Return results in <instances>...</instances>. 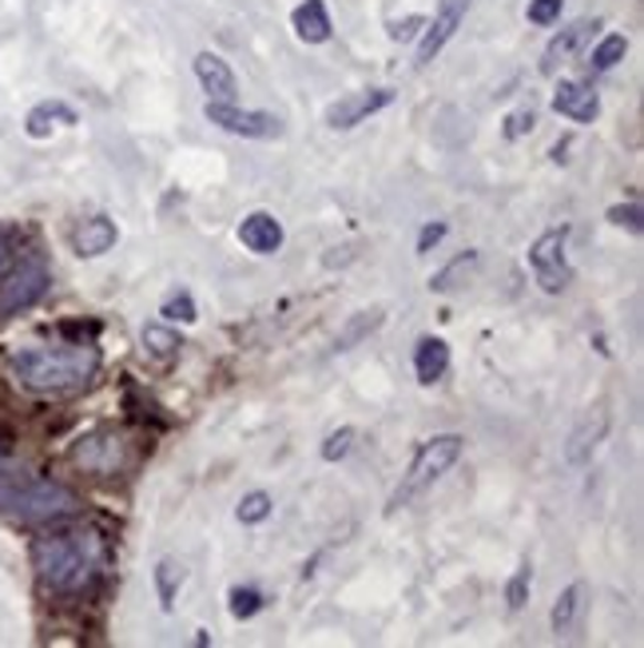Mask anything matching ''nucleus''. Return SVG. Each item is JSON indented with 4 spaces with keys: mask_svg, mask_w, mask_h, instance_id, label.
<instances>
[{
    "mask_svg": "<svg viewBox=\"0 0 644 648\" xmlns=\"http://www.w3.org/2000/svg\"><path fill=\"white\" fill-rule=\"evenodd\" d=\"M422 29H426V17H406L391 29V40H411V37H418Z\"/></svg>",
    "mask_w": 644,
    "mask_h": 648,
    "instance_id": "f704fd0d",
    "label": "nucleus"
},
{
    "mask_svg": "<svg viewBox=\"0 0 644 648\" xmlns=\"http://www.w3.org/2000/svg\"><path fill=\"white\" fill-rule=\"evenodd\" d=\"M144 350L152 354V359L172 362V359H179L184 339H179L176 330H172V322H152V327H144Z\"/></svg>",
    "mask_w": 644,
    "mask_h": 648,
    "instance_id": "5701e85b",
    "label": "nucleus"
},
{
    "mask_svg": "<svg viewBox=\"0 0 644 648\" xmlns=\"http://www.w3.org/2000/svg\"><path fill=\"white\" fill-rule=\"evenodd\" d=\"M152 580H156V597H159V605H164V613H172V609H176L179 589H184V580H187L184 562H176V557H164V562L156 565V573H152Z\"/></svg>",
    "mask_w": 644,
    "mask_h": 648,
    "instance_id": "4be33fe9",
    "label": "nucleus"
},
{
    "mask_svg": "<svg viewBox=\"0 0 644 648\" xmlns=\"http://www.w3.org/2000/svg\"><path fill=\"white\" fill-rule=\"evenodd\" d=\"M449 370V342L434 339V335H422L418 347H414V374H418L422 387H434L438 378H446Z\"/></svg>",
    "mask_w": 644,
    "mask_h": 648,
    "instance_id": "aec40b11",
    "label": "nucleus"
},
{
    "mask_svg": "<svg viewBox=\"0 0 644 648\" xmlns=\"http://www.w3.org/2000/svg\"><path fill=\"white\" fill-rule=\"evenodd\" d=\"M585 609H589V585L585 580H573L553 605V632L557 637H573V632L581 629V620H585Z\"/></svg>",
    "mask_w": 644,
    "mask_h": 648,
    "instance_id": "a211bd4d",
    "label": "nucleus"
},
{
    "mask_svg": "<svg viewBox=\"0 0 644 648\" xmlns=\"http://www.w3.org/2000/svg\"><path fill=\"white\" fill-rule=\"evenodd\" d=\"M271 510H274L271 494H267V490H251V494H243V502L235 505V517L243 525H259L271 517Z\"/></svg>",
    "mask_w": 644,
    "mask_h": 648,
    "instance_id": "cd10ccee",
    "label": "nucleus"
},
{
    "mask_svg": "<svg viewBox=\"0 0 644 648\" xmlns=\"http://www.w3.org/2000/svg\"><path fill=\"white\" fill-rule=\"evenodd\" d=\"M80 116L76 107H69L64 100H44V104H37L24 116V136L29 140H49L56 127H76Z\"/></svg>",
    "mask_w": 644,
    "mask_h": 648,
    "instance_id": "f3484780",
    "label": "nucleus"
},
{
    "mask_svg": "<svg viewBox=\"0 0 644 648\" xmlns=\"http://www.w3.org/2000/svg\"><path fill=\"white\" fill-rule=\"evenodd\" d=\"M601 24H605L601 17H581V20H573L569 29L557 32V37L546 44V52H541V76H557V72L565 69L569 60L593 40V32L601 29Z\"/></svg>",
    "mask_w": 644,
    "mask_h": 648,
    "instance_id": "9b49d317",
    "label": "nucleus"
},
{
    "mask_svg": "<svg viewBox=\"0 0 644 648\" xmlns=\"http://www.w3.org/2000/svg\"><path fill=\"white\" fill-rule=\"evenodd\" d=\"M204 116H207V124H215L219 132H227V136H243V140H279L283 136V120L271 116V112H251V107L207 100Z\"/></svg>",
    "mask_w": 644,
    "mask_h": 648,
    "instance_id": "0eeeda50",
    "label": "nucleus"
},
{
    "mask_svg": "<svg viewBox=\"0 0 644 648\" xmlns=\"http://www.w3.org/2000/svg\"><path fill=\"white\" fill-rule=\"evenodd\" d=\"M561 9H565V0H529V24H537V29H549V24H557L561 20Z\"/></svg>",
    "mask_w": 644,
    "mask_h": 648,
    "instance_id": "7c9ffc66",
    "label": "nucleus"
},
{
    "mask_svg": "<svg viewBox=\"0 0 644 648\" xmlns=\"http://www.w3.org/2000/svg\"><path fill=\"white\" fill-rule=\"evenodd\" d=\"M565 247H569V227H549L529 247V267H533L537 287L546 290V295H561L573 282V267H569Z\"/></svg>",
    "mask_w": 644,
    "mask_h": 648,
    "instance_id": "423d86ee",
    "label": "nucleus"
},
{
    "mask_svg": "<svg viewBox=\"0 0 644 648\" xmlns=\"http://www.w3.org/2000/svg\"><path fill=\"white\" fill-rule=\"evenodd\" d=\"M283 239H287L283 223L274 219L271 212H251L239 223V243H243L251 255H274L283 247Z\"/></svg>",
    "mask_w": 644,
    "mask_h": 648,
    "instance_id": "dca6fc26",
    "label": "nucleus"
},
{
    "mask_svg": "<svg viewBox=\"0 0 644 648\" xmlns=\"http://www.w3.org/2000/svg\"><path fill=\"white\" fill-rule=\"evenodd\" d=\"M605 434H609V410L605 407L589 410V414L573 426V434H569V442H565V462L569 465H585L589 457H593L596 445L605 442Z\"/></svg>",
    "mask_w": 644,
    "mask_h": 648,
    "instance_id": "2eb2a0df",
    "label": "nucleus"
},
{
    "mask_svg": "<svg viewBox=\"0 0 644 648\" xmlns=\"http://www.w3.org/2000/svg\"><path fill=\"white\" fill-rule=\"evenodd\" d=\"M0 513L12 517V522H29V525L60 522V517L80 513V497L72 494L69 485L52 482V477L0 465Z\"/></svg>",
    "mask_w": 644,
    "mask_h": 648,
    "instance_id": "7ed1b4c3",
    "label": "nucleus"
},
{
    "mask_svg": "<svg viewBox=\"0 0 644 648\" xmlns=\"http://www.w3.org/2000/svg\"><path fill=\"white\" fill-rule=\"evenodd\" d=\"M382 322H386V310H382V307H371V310H359V315H351V319L342 322L339 335H334V350H339V354H342V350H354L362 339H371Z\"/></svg>",
    "mask_w": 644,
    "mask_h": 648,
    "instance_id": "412c9836",
    "label": "nucleus"
},
{
    "mask_svg": "<svg viewBox=\"0 0 644 648\" xmlns=\"http://www.w3.org/2000/svg\"><path fill=\"white\" fill-rule=\"evenodd\" d=\"M100 370V347L60 342V347H24L9 354V378L29 394H72L84 390Z\"/></svg>",
    "mask_w": 644,
    "mask_h": 648,
    "instance_id": "f257e3e1",
    "label": "nucleus"
},
{
    "mask_svg": "<svg viewBox=\"0 0 644 648\" xmlns=\"http://www.w3.org/2000/svg\"><path fill=\"white\" fill-rule=\"evenodd\" d=\"M354 430L351 426H342V430H334V434H326V442H322V462H342V457L351 454V445H354Z\"/></svg>",
    "mask_w": 644,
    "mask_h": 648,
    "instance_id": "c756f323",
    "label": "nucleus"
},
{
    "mask_svg": "<svg viewBox=\"0 0 644 648\" xmlns=\"http://www.w3.org/2000/svg\"><path fill=\"white\" fill-rule=\"evenodd\" d=\"M533 127H537V112H533V107H518V112H509V116H506L501 136H506V140H521V136H529Z\"/></svg>",
    "mask_w": 644,
    "mask_h": 648,
    "instance_id": "2f4dec72",
    "label": "nucleus"
},
{
    "mask_svg": "<svg viewBox=\"0 0 644 648\" xmlns=\"http://www.w3.org/2000/svg\"><path fill=\"white\" fill-rule=\"evenodd\" d=\"M469 12V0H442L438 12L426 20V29H422V44H418V69H426V64H434L438 60V52L446 49L449 40H454V32H458V24L466 20Z\"/></svg>",
    "mask_w": 644,
    "mask_h": 648,
    "instance_id": "9d476101",
    "label": "nucleus"
},
{
    "mask_svg": "<svg viewBox=\"0 0 644 648\" xmlns=\"http://www.w3.org/2000/svg\"><path fill=\"white\" fill-rule=\"evenodd\" d=\"M124 457H127V445L116 430H96V434L80 438L76 450H72V462L96 477L120 474V470H124Z\"/></svg>",
    "mask_w": 644,
    "mask_h": 648,
    "instance_id": "6e6552de",
    "label": "nucleus"
},
{
    "mask_svg": "<svg viewBox=\"0 0 644 648\" xmlns=\"http://www.w3.org/2000/svg\"><path fill=\"white\" fill-rule=\"evenodd\" d=\"M196 80L207 92V100H219V104H235L239 100V80H235L231 64L215 52H199L196 56Z\"/></svg>",
    "mask_w": 644,
    "mask_h": 648,
    "instance_id": "4468645a",
    "label": "nucleus"
},
{
    "mask_svg": "<svg viewBox=\"0 0 644 648\" xmlns=\"http://www.w3.org/2000/svg\"><path fill=\"white\" fill-rule=\"evenodd\" d=\"M263 605H267V597L255 589V585H235V589L227 593V609H231L235 620L259 617V613H263Z\"/></svg>",
    "mask_w": 644,
    "mask_h": 648,
    "instance_id": "a878e982",
    "label": "nucleus"
},
{
    "mask_svg": "<svg viewBox=\"0 0 644 648\" xmlns=\"http://www.w3.org/2000/svg\"><path fill=\"white\" fill-rule=\"evenodd\" d=\"M529 589H533V565L521 562V565H518V573H513V577H509V585H506V600H509V609H513V613L526 609Z\"/></svg>",
    "mask_w": 644,
    "mask_h": 648,
    "instance_id": "c85d7f7f",
    "label": "nucleus"
},
{
    "mask_svg": "<svg viewBox=\"0 0 644 648\" xmlns=\"http://www.w3.org/2000/svg\"><path fill=\"white\" fill-rule=\"evenodd\" d=\"M291 29L303 44H326L334 24H331V12H326L322 0H303V4L291 12Z\"/></svg>",
    "mask_w": 644,
    "mask_h": 648,
    "instance_id": "6ab92c4d",
    "label": "nucleus"
},
{
    "mask_svg": "<svg viewBox=\"0 0 644 648\" xmlns=\"http://www.w3.org/2000/svg\"><path fill=\"white\" fill-rule=\"evenodd\" d=\"M0 462H4V445H0Z\"/></svg>",
    "mask_w": 644,
    "mask_h": 648,
    "instance_id": "4c0bfd02",
    "label": "nucleus"
},
{
    "mask_svg": "<svg viewBox=\"0 0 644 648\" xmlns=\"http://www.w3.org/2000/svg\"><path fill=\"white\" fill-rule=\"evenodd\" d=\"M549 107H553L557 116L573 120V124H593L601 116V96H596V88L585 84V80H557Z\"/></svg>",
    "mask_w": 644,
    "mask_h": 648,
    "instance_id": "f8f14e48",
    "label": "nucleus"
},
{
    "mask_svg": "<svg viewBox=\"0 0 644 648\" xmlns=\"http://www.w3.org/2000/svg\"><path fill=\"white\" fill-rule=\"evenodd\" d=\"M629 52V37H621V32H609V37H601V44L593 49V56H589V69L593 72H613L621 60H625Z\"/></svg>",
    "mask_w": 644,
    "mask_h": 648,
    "instance_id": "b1692460",
    "label": "nucleus"
},
{
    "mask_svg": "<svg viewBox=\"0 0 644 648\" xmlns=\"http://www.w3.org/2000/svg\"><path fill=\"white\" fill-rule=\"evenodd\" d=\"M104 537L96 529H60L44 533L32 545V569H37L40 585L52 593H84L92 580L104 573Z\"/></svg>",
    "mask_w": 644,
    "mask_h": 648,
    "instance_id": "f03ea898",
    "label": "nucleus"
},
{
    "mask_svg": "<svg viewBox=\"0 0 644 648\" xmlns=\"http://www.w3.org/2000/svg\"><path fill=\"white\" fill-rule=\"evenodd\" d=\"M12 263V232H4L0 227V275H4V267Z\"/></svg>",
    "mask_w": 644,
    "mask_h": 648,
    "instance_id": "c9c22d12",
    "label": "nucleus"
},
{
    "mask_svg": "<svg viewBox=\"0 0 644 648\" xmlns=\"http://www.w3.org/2000/svg\"><path fill=\"white\" fill-rule=\"evenodd\" d=\"M478 267V251H466L458 255V259L449 263L446 271H438L434 279H429V290H438V295H449V290H458L461 282H466V275Z\"/></svg>",
    "mask_w": 644,
    "mask_h": 648,
    "instance_id": "393cba45",
    "label": "nucleus"
},
{
    "mask_svg": "<svg viewBox=\"0 0 644 648\" xmlns=\"http://www.w3.org/2000/svg\"><path fill=\"white\" fill-rule=\"evenodd\" d=\"M116 239H120V227L107 215H89V219H80L72 227V251L80 259H100V255H107L116 247Z\"/></svg>",
    "mask_w": 644,
    "mask_h": 648,
    "instance_id": "ddd939ff",
    "label": "nucleus"
},
{
    "mask_svg": "<svg viewBox=\"0 0 644 648\" xmlns=\"http://www.w3.org/2000/svg\"><path fill=\"white\" fill-rule=\"evenodd\" d=\"M159 315H164V322H184V327H191V322L199 319V307H196V299H191V290H172V295L159 302Z\"/></svg>",
    "mask_w": 644,
    "mask_h": 648,
    "instance_id": "bb28decb",
    "label": "nucleus"
},
{
    "mask_svg": "<svg viewBox=\"0 0 644 648\" xmlns=\"http://www.w3.org/2000/svg\"><path fill=\"white\" fill-rule=\"evenodd\" d=\"M609 223H613V227H629V232L633 235H641V204H616V207H609Z\"/></svg>",
    "mask_w": 644,
    "mask_h": 648,
    "instance_id": "473e14b6",
    "label": "nucleus"
},
{
    "mask_svg": "<svg viewBox=\"0 0 644 648\" xmlns=\"http://www.w3.org/2000/svg\"><path fill=\"white\" fill-rule=\"evenodd\" d=\"M565 152H569V140H561V144H553V164H565Z\"/></svg>",
    "mask_w": 644,
    "mask_h": 648,
    "instance_id": "e433bc0d",
    "label": "nucleus"
},
{
    "mask_svg": "<svg viewBox=\"0 0 644 648\" xmlns=\"http://www.w3.org/2000/svg\"><path fill=\"white\" fill-rule=\"evenodd\" d=\"M461 445H466V438L461 434H438V438H429L426 445H422L418 454H414L411 470H406V477L398 482V490H394L391 497V510H398V505L414 502L418 494H426L429 485L438 482L442 474H446L449 465L461 457Z\"/></svg>",
    "mask_w": 644,
    "mask_h": 648,
    "instance_id": "20e7f679",
    "label": "nucleus"
},
{
    "mask_svg": "<svg viewBox=\"0 0 644 648\" xmlns=\"http://www.w3.org/2000/svg\"><path fill=\"white\" fill-rule=\"evenodd\" d=\"M394 104V92L391 88H362V92H346V96H339L331 107H326V127H334V132H351V127H359L362 120L378 116L382 107Z\"/></svg>",
    "mask_w": 644,
    "mask_h": 648,
    "instance_id": "1a4fd4ad",
    "label": "nucleus"
},
{
    "mask_svg": "<svg viewBox=\"0 0 644 648\" xmlns=\"http://www.w3.org/2000/svg\"><path fill=\"white\" fill-rule=\"evenodd\" d=\"M446 232H449V227H446L442 219L426 223V227L418 232V255H429V251H434V247H438V243L446 239Z\"/></svg>",
    "mask_w": 644,
    "mask_h": 648,
    "instance_id": "72a5a7b5",
    "label": "nucleus"
},
{
    "mask_svg": "<svg viewBox=\"0 0 644 648\" xmlns=\"http://www.w3.org/2000/svg\"><path fill=\"white\" fill-rule=\"evenodd\" d=\"M49 263L40 255H20L17 263H9L0 275V319H17V315L32 310L49 295Z\"/></svg>",
    "mask_w": 644,
    "mask_h": 648,
    "instance_id": "39448f33",
    "label": "nucleus"
}]
</instances>
